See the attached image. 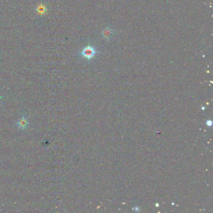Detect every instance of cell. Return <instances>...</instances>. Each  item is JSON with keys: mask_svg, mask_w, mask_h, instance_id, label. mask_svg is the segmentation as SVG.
<instances>
[{"mask_svg": "<svg viewBox=\"0 0 213 213\" xmlns=\"http://www.w3.org/2000/svg\"><path fill=\"white\" fill-rule=\"evenodd\" d=\"M98 53H99V52L94 47L91 46H87L84 48L83 51H81V55L87 59H92Z\"/></svg>", "mask_w": 213, "mask_h": 213, "instance_id": "1", "label": "cell"}, {"mask_svg": "<svg viewBox=\"0 0 213 213\" xmlns=\"http://www.w3.org/2000/svg\"><path fill=\"white\" fill-rule=\"evenodd\" d=\"M29 126V121L28 118L25 116H23L16 122V126L21 130H25Z\"/></svg>", "mask_w": 213, "mask_h": 213, "instance_id": "2", "label": "cell"}, {"mask_svg": "<svg viewBox=\"0 0 213 213\" xmlns=\"http://www.w3.org/2000/svg\"><path fill=\"white\" fill-rule=\"evenodd\" d=\"M112 32L111 30H110L109 28H106L103 32V37H105V38H106L107 40H108L112 36Z\"/></svg>", "mask_w": 213, "mask_h": 213, "instance_id": "3", "label": "cell"}, {"mask_svg": "<svg viewBox=\"0 0 213 213\" xmlns=\"http://www.w3.org/2000/svg\"><path fill=\"white\" fill-rule=\"evenodd\" d=\"M37 12H40V14H43L45 12V8L43 6H38V8H37Z\"/></svg>", "mask_w": 213, "mask_h": 213, "instance_id": "4", "label": "cell"}]
</instances>
